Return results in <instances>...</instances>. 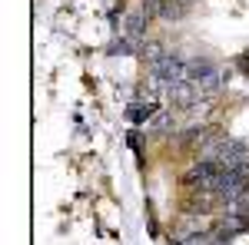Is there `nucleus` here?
<instances>
[{
  "label": "nucleus",
  "mask_w": 249,
  "mask_h": 245,
  "mask_svg": "<svg viewBox=\"0 0 249 245\" xmlns=\"http://www.w3.org/2000/svg\"><path fill=\"white\" fill-rule=\"evenodd\" d=\"M173 130V116L170 113H160L153 119V132H170Z\"/></svg>",
  "instance_id": "6"
},
{
  "label": "nucleus",
  "mask_w": 249,
  "mask_h": 245,
  "mask_svg": "<svg viewBox=\"0 0 249 245\" xmlns=\"http://www.w3.org/2000/svg\"><path fill=\"white\" fill-rule=\"evenodd\" d=\"M140 53H143V57L153 63V60H160L163 53H166V50H163V43H160V40H153V43H143V47H140Z\"/></svg>",
  "instance_id": "5"
},
{
  "label": "nucleus",
  "mask_w": 249,
  "mask_h": 245,
  "mask_svg": "<svg viewBox=\"0 0 249 245\" xmlns=\"http://www.w3.org/2000/svg\"><path fill=\"white\" fill-rule=\"evenodd\" d=\"M216 166H223V169L249 166V146H246V143H236V139H226V146H223V152H219Z\"/></svg>",
  "instance_id": "1"
},
{
  "label": "nucleus",
  "mask_w": 249,
  "mask_h": 245,
  "mask_svg": "<svg viewBox=\"0 0 249 245\" xmlns=\"http://www.w3.org/2000/svg\"><path fill=\"white\" fill-rule=\"evenodd\" d=\"M153 113H156V103H133V106L126 110V119H130L133 126H143Z\"/></svg>",
  "instance_id": "3"
},
{
  "label": "nucleus",
  "mask_w": 249,
  "mask_h": 245,
  "mask_svg": "<svg viewBox=\"0 0 249 245\" xmlns=\"http://www.w3.org/2000/svg\"><path fill=\"white\" fill-rule=\"evenodd\" d=\"M236 63H239V70H243V73H246V76H249V53H243V57L236 60Z\"/></svg>",
  "instance_id": "7"
},
{
  "label": "nucleus",
  "mask_w": 249,
  "mask_h": 245,
  "mask_svg": "<svg viewBox=\"0 0 249 245\" xmlns=\"http://www.w3.org/2000/svg\"><path fill=\"white\" fill-rule=\"evenodd\" d=\"M216 66H213L210 60H186V80H193V83H199L203 76H210Z\"/></svg>",
  "instance_id": "4"
},
{
  "label": "nucleus",
  "mask_w": 249,
  "mask_h": 245,
  "mask_svg": "<svg viewBox=\"0 0 249 245\" xmlns=\"http://www.w3.org/2000/svg\"><path fill=\"white\" fill-rule=\"evenodd\" d=\"M126 143H130V146L140 152V132H130V136H126Z\"/></svg>",
  "instance_id": "8"
},
{
  "label": "nucleus",
  "mask_w": 249,
  "mask_h": 245,
  "mask_svg": "<svg viewBox=\"0 0 249 245\" xmlns=\"http://www.w3.org/2000/svg\"><path fill=\"white\" fill-rule=\"evenodd\" d=\"M146 20H150V10L140 3L136 10L123 14V33H126L130 40H136V43H143V33H146Z\"/></svg>",
  "instance_id": "2"
},
{
  "label": "nucleus",
  "mask_w": 249,
  "mask_h": 245,
  "mask_svg": "<svg viewBox=\"0 0 249 245\" xmlns=\"http://www.w3.org/2000/svg\"><path fill=\"white\" fill-rule=\"evenodd\" d=\"M183 3H193V0H183Z\"/></svg>",
  "instance_id": "9"
},
{
  "label": "nucleus",
  "mask_w": 249,
  "mask_h": 245,
  "mask_svg": "<svg viewBox=\"0 0 249 245\" xmlns=\"http://www.w3.org/2000/svg\"><path fill=\"white\" fill-rule=\"evenodd\" d=\"M246 196H249V189H246Z\"/></svg>",
  "instance_id": "10"
}]
</instances>
